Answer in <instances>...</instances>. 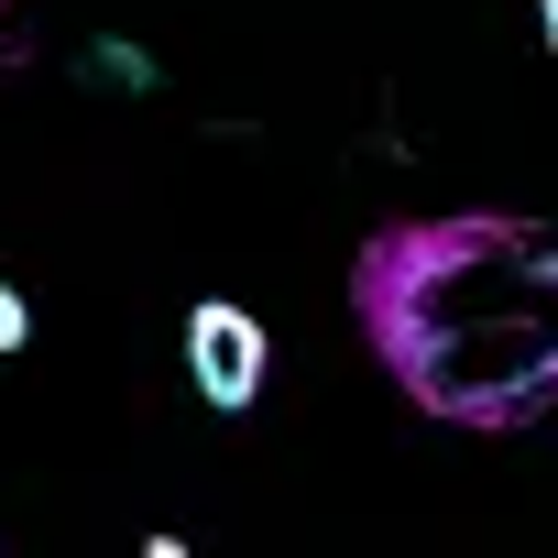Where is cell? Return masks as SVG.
<instances>
[{"label":"cell","instance_id":"6da1fadb","mask_svg":"<svg viewBox=\"0 0 558 558\" xmlns=\"http://www.w3.org/2000/svg\"><path fill=\"white\" fill-rule=\"evenodd\" d=\"M362 329L427 416L514 427L558 405V230L416 219L362 252Z\"/></svg>","mask_w":558,"mask_h":558},{"label":"cell","instance_id":"7a4b0ae2","mask_svg":"<svg viewBox=\"0 0 558 558\" xmlns=\"http://www.w3.org/2000/svg\"><path fill=\"white\" fill-rule=\"evenodd\" d=\"M186 373H197V395H208L219 416H241V405L263 395V329H252L230 296L186 307Z\"/></svg>","mask_w":558,"mask_h":558},{"label":"cell","instance_id":"3957f363","mask_svg":"<svg viewBox=\"0 0 558 558\" xmlns=\"http://www.w3.org/2000/svg\"><path fill=\"white\" fill-rule=\"evenodd\" d=\"M23 340H34V307H23L12 286H0V351H23Z\"/></svg>","mask_w":558,"mask_h":558},{"label":"cell","instance_id":"277c9868","mask_svg":"<svg viewBox=\"0 0 558 558\" xmlns=\"http://www.w3.org/2000/svg\"><path fill=\"white\" fill-rule=\"evenodd\" d=\"M536 34H547V56H558V0H536Z\"/></svg>","mask_w":558,"mask_h":558}]
</instances>
